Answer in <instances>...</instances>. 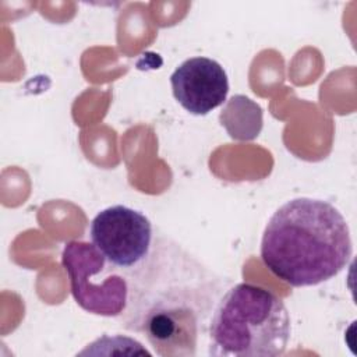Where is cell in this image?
Returning a JSON list of instances; mask_svg holds the SVG:
<instances>
[{
    "mask_svg": "<svg viewBox=\"0 0 357 357\" xmlns=\"http://www.w3.org/2000/svg\"><path fill=\"white\" fill-rule=\"evenodd\" d=\"M351 254L350 229L342 212L328 201L308 197L279 206L261 240L265 266L294 287L332 279L346 268Z\"/></svg>",
    "mask_w": 357,
    "mask_h": 357,
    "instance_id": "6da1fadb",
    "label": "cell"
},
{
    "mask_svg": "<svg viewBox=\"0 0 357 357\" xmlns=\"http://www.w3.org/2000/svg\"><path fill=\"white\" fill-rule=\"evenodd\" d=\"M208 335V354L213 357H276L287 349L291 322L275 293L238 283L215 307Z\"/></svg>",
    "mask_w": 357,
    "mask_h": 357,
    "instance_id": "7a4b0ae2",
    "label": "cell"
},
{
    "mask_svg": "<svg viewBox=\"0 0 357 357\" xmlns=\"http://www.w3.org/2000/svg\"><path fill=\"white\" fill-rule=\"evenodd\" d=\"M61 262L68 275L71 294L85 311L117 317L128 304V283L105 255L91 243L71 240L66 243Z\"/></svg>",
    "mask_w": 357,
    "mask_h": 357,
    "instance_id": "3957f363",
    "label": "cell"
},
{
    "mask_svg": "<svg viewBox=\"0 0 357 357\" xmlns=\"http://www.w3.org/2000/svg\"><path fill=\"white\" fill-rule=\"evenodd\" d=\"M92 244L119 269L139 266L152 248L151 220L137 209L113 205L102 209L91 222Z\"/></svg>",
    "mask_w": 357,
    "mask_h": 357,
    "instance_id": "277c9868",
    "label": "cell"
},
{
    "mask_svg": "<svg viewBox=\"0 0 357 357\" xmlns=\"http://www.w3.org/2000/svg\"><path fill=\"white\" fill-rule=\"evenodd\" d=\"M176 100L191 114L204 116L226 102L229 78L213 59L195 56L184 60L170 75Z\"/></svg>",
    "mask_w": 357,
    "mask_h": 357,
    "instance_id": "5b68a950",
    "label": "cell"
},
{
    "mask_svg": "<svg viewBox=\"0 0 357 357\" xmlns=\"http://www.w3.org/2000/svg\"><path fill=\"white\" fill-rule=\"evenodd\" d=\"M142 329L159 356H195L199 314L194 304L151 305Z\"/></svg>",
    "mask_w": 357,
    "mask_h": 357,
    "instance_id": "8992f818",
    "label": "cell"
},
{
    "mask_svg": "<svg viewBox=\"0 0 357 357\" xmlns=\"http://www.w3.org/2000/svg\"><path fill=\"white\" fill-rule=\"evenodd\" d=\"M219 121L231 139L252 141L264 127V112L248 96L233 95L225 102Z\"/></svg>",
    "mask_w": 357,
    "mask_h": 357,
    "instance_id": "52a82bcc",
    "label": "cell"
}]
</instances>
